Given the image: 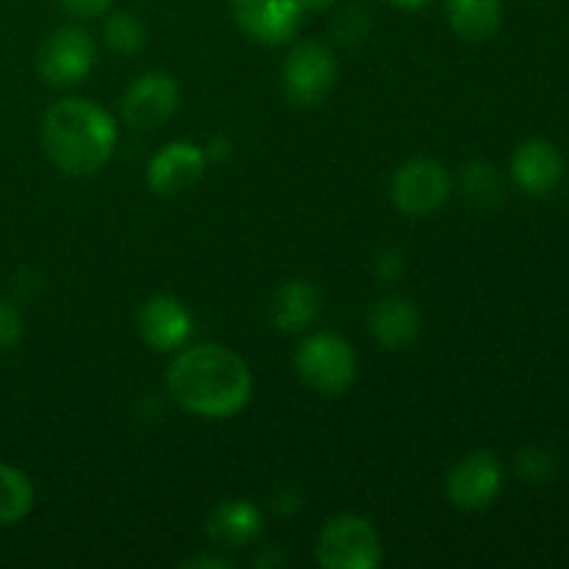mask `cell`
Returning a JSON list of instances; mask_svg holds the SVG:
<instances>
[{
  "label": "cell",
  "mask_w": 569,
  "mask_h": 569,
  "mask_svg": "<svg viewBox=\"0 0 569 569\" xmlns=\"http://www.w3.org/2000/svg\"><path fill=\"white\" fill-rule=\"evenodd\" d=\"M453 183L439 159L415 156L392 178V203L406 217H431L448 203Z\"/></svg>",
  "instance_id": "6"
},
{
  "label": "cell",
  "mask_w": 569,
  "mask_h": 569,
  "mask_svg": "<svg viewBox=\"0 0 569 569\" xmlns=\"http://www.w3.org/2000/svg\"><path fill=\"white\" fill-rule=\"evenodd\" d=\"M103 39L114 53L137 56L148 44V28L137 11L117 9L109 11L103 22Z\"/></svg>",
  "instance_id": "19"
},
{
  "label": "cell",
  "mask_w": 569,
  "mask_h": 569,
  "mask_svg": "<svg viewBox=\"0 0 569 569\" xmlns=\"http://www.w3.org/2000/svg\"><path fill=\"white\" fill-rule=\"evenodd\" d=\"M98 44L81 26H59L37 50V72L50 87H72L92 72Z\"/></svg>",
  "instance_id": "5"
},
{
  "label": "cell",
  "mask_w": 569,
  "mask_h": 569,
  "mask_svg": "<svg viewBox=\"0 0 569 569\" xmlns=\"http://www.w3.org/2000/svg\"><path fill=\"white\" fill-rule=\"evenodd\" d=\"M367 31H370V17H367V9L361 3L345 6L337 14V20H333V33L345 44L361 42L367 37Z\"/></svg>",
  "instance_id": "22"
},
{
  "label": "cell",
  "mask_w": 569,
  "mask_h": 569,
  "mask_svg": "<svg viewBox=\"0 0 569 569\" xmlns=\"http://www.w3.org/2000/svg\"><path fill=\"white\" fill-rule=\"evenodd\" d=\"M264 531V517L250 500H222L206 520V537L226 550L248 548Z\"/></svg>",
  "instance_id": "14"
},
{
  "label": "cell",
  "mask_w": 569,
  "mask_h": 569,
  "mask_svg": "<svg viewBox=\"0 0 569 569\" xmlns=\"http://www.w3.org/2000/svg\"><path fill=\"white\" fill-rule=\"evenodd\" d=\"M450 31L465 42H487L503 26V0H445Z\"/></svg>",
  "instance_id": "17"
},
{
  "label": "cell",
  "mask_w": 569,
  "mask_h": 569,
  "mask_svg": "<svg viewBox=\"0 0 569 569\" xmlns=\"http://www.w3.org/2000/svg\"><path fill=\"white\" fill-rule=\"evenodd\" d=\"M515 467L526 483H548L556 476V456L550 450L531 445V448L520 450Z\"/></svg>",
  "instance_id": "21"
},
{
  "label": "cell",
  "mask_w": 569,
  "mask_h": 569,
  "mask_svg": "<svg viewBox=\"0 0 569 569\" xmlns=\"http://www.w3.org/2000/svg\"><path fill=\"white\" fill-rule=\"evenodd\" d=\"M178 103H181V89L176 78L153 70L133 78L131 87L122 94L120 114L133 131H150V128L164 126L178 111Z\"/></svg>",
  "instance_id": "9"
},
{
  "label": "cell",
  "mask_w": 569,
  "mask_h": 569,
  "mask_svg": "<svg viewBox=\"0 0 569 569\" xmlns=\"http://www.w3.org/2000/svg\"><path fill=\"white\" fill-rule=\"evenodd\" d=\"M295 372L315 392L342 395L356 381V353L337 333H309L295 350Z\"/></svg>",
  "instance_id": "3"
},
{
  "label": "cell",
  "mask_w": 569,
  "mask_h": 569,
  "mask_svg": "<svg viewBox=\"0 0 569 569\" xmlns=\"http://www.w3.org/2000/svg\"><path fill=\"white\" fill-rule=\"evenodd\" d=\"M389 6H395V9H403V11H417V9H426V6H431L433 0H387Z\"/></svg>",
  "instance_id": "27"
},
{
  "label": "cell",
  "mask_w": 569,
  "mask_h": 569,
  "mask_svg": "<svg viewBox=\"0 0 569 569\" xmlns=\"http://www.w3.org/2000/svg\"><path fill=\"white\" fill-rule=\"evenodd\" d=\"M181 567H194V569H200V567H209V569H226V567H231V561L217 559V556H206V559H189V561H183Z\"/></svg>",
  "instance_id": "25"
},
{
  "label": "cell",
  "mask_w": 569,
  "mask_h": 569,
  "mask_svg": "<svg viewBox=\"0 0 569 569\" xmlns=\"http://www.w3.org/2000/svg\"><path fill=\"white\" fill-rule=\"evenodd\" d=\"M209 156L203 148L194 142L178 139V142H167L159 153L150 159L148 164V187L161 198H176V194L189 192L194 183L203 178Z\"/></svg>",
  "instance_id": "11"
},
{
  "label": "cell",
  "mask_w": 569,
  "mask_h": 569,
  "mask_svg": "<svg viewBox=\"0 0 569 569\" xmlns=\"http://www.w3.org/2000/svg\"><path fill=\"white\" fill-rule=\"evenodd\" d=\"M42 148L67 176H94L114 156L117 122L94 100L61 98L44 111Z\"/></svg>",
  "instance_id": "2"
},
{
  "label": "cell",
  "mask_w": 569,
  "mask_h": 569,
  "mask_svg": "<svg viewBox=\"0 0 569 569\" xmlns=\"http://www.w3.org/2000/svg\"><path fill=\"white\" fill-rule=\"evenodd\" d=\"M167 389L189 415L231 420L250 403L253 372L242 356L222 345H183L167 370Z\"/></svg>",
  "instance_id": "1"
},
{
  "label": "cell",
  "mask_w": 569,
  "mask_h": 569,
  "mask_svg": "<svg viewBox=\"0 0 569 569\" xmlns=\"http://www.w3.org/2000/svg\"><path fill=\"white\" fill-rule=\"evenodd\" d=\"M61 9L70 11L78 20H89V17H100L111 9L114 0H59Z\"/></svg>",
  "instance_id": "24"
},
{
  "label": "cell",
  "mask_w": 569,
  "mask_h": 569,
  "mask_svg": "<svg viewBox=\"0 0 569 569\" xmlns=\"http://www.w3.org/2000/svg\"><path fill=\"white\" fill-rule=\"evenodd\" d=\"M137 326L142 342L156 353H176L192 337V315L172 295H153L144 300Z\"/></svg>",
  "instance_id": "12"
},
{
  "label": "cell",
  "mask_w": 569,
  "mask_h": 569,
  "mask_svg": "<svg viewBox=\"0 0 569 569\" xmlns=\"http://www.w3.org/2000/svg\"><path fill=\"white\" fill-rule=\"evenodd\" d=\"M22 337V317L11 300H0V353L14 348Z\"/></svg>",
  "instance_id": "23"
},
{
  "label": "cell",
  "mask_w": 569,
  "mask_h": 569,
  "mask_svg": "<svg viewBox=\"0 0 569 569\" xmlns=\"http://www.w3.org/2000/svg\"><path fill=\"white\" fill-rule=\"evenodd\" d=\"M511 178L531 198H545L565 178V156L550 139H526L511 153Z\"/></svg>",
  "instance_id": "13"
},
{
  "label": "cell",
  "mask_w": 569,
  "mask_h": 569,
  "mask_svg": "<svg viewBox=\"0 0 569 569\" xmlns=\"http://www.w3.org/2000/svg\"><path fill=\"white\" fill-rule=\"evenodd\" d=\"M315 556L317 565L326 569H378L383 548L370 520L359 515H339L322 526Z\"/></svg>",
  "instance_id": "4"
},
{
  "label": "cell",
  "mask_w": 569,
  "mask_h": 569,
  "mask_svg": "<svg viewBox=\"0 0 569 569\" xmlns=\"http://www.w3.org/2000/svg\"><path fill=\"white\" fill-rule=\"evenodd\" d=\"M461 187H465L467 198L481 209H492L503 200V178L492 161H467L465 170H461Z\"/></svg>",
  "instance_id": "20"
},
{
  "label": "cell",
  "mask_w": 569,
  "mask_h": 569,
  "mask_svg": "<svg viewBox=\"0 0 569 569\" xmlns=\"http://www.w3.org/2000/svg\"><path fill=\"white\" fill-rule=\"evenodd\" d=\"M333 3H337V0H300L303 11H309V14H322V11L331 9Z\"/></svg>",
  "instance_id": "26"
},
{
  "label": "cell",
  "mask_w": 569,
  "mask_h": 569,
  "mask_svg": "<svg viewBox=\"0 0 569 569\" xmlns=\"http://www.w3.org/2000/svg\"><path fill=\"white\" fill-rule=\"evenodd\" d=\"M337 76L339 67L333 59V50L328 44L315 42V39L295 44L281 67L283 89H287L289 100L295 106H303V109L320 106L331 94Z\"/></svg>",
  "instance_id": "7"
},
{
  "label": "cell",
  "mask_w": 569,
  "mask_h": 569,
  "mask_svg": "<svg viewBox=\"0 0 569 569\" xmlns=\"http://www.w3.org/2000/svg\"><path fill=\"white\" fill-rule=\"evenodd\" d=\"M231 17L239 31L259 44H283L303 26L300 0H231Z\"/></svg>",
  "instance_id": "10"
},
{
  "label": "cell",
  "mask_w": 569,
  "mask_h": 569,
  "mask_svg": "<svg viewBox=\"0 0 569 569\" xmlns=\"http://www.w3.org/2000/svg\"><path fill=\"white\" fill-rule=\"evenodd\" d=\"M448 500L461 511H481L503 492V465L489 450H476L456 461L445 478Z\"/></svg>",
  "instance_id": "8"
},
{
  "label": "cell",
  "mask_w": 569,
  "mask_h": 569,
  "mask_svg": "<svg viewBox=\"0 0 569 569\" xmlns=\"http://www.w3.org/2000/svg\"><path fill=\"white\" fill-rule=\"evenodd\" d=\"M422 317L417 306L406 298H383L370 311V333L387 350H403L420 337Z\"/></svg>",
  "instance_id": "16"
},
{
  "label": "cell",
  "mask_w": 569,
  "mask_h": 569,
  "mask_svg": "<svg viewBox=\"0 0 569 569\" xmlns=\"http://www.w3.org/2000/svg\"><path fill=\"white\" fill-rule=\"evenodd\" d=\"M320 317V292L311 281L292 278L276 289L270 300V320L278 331H309Z\"/></svg>",
  "instance_id": "15"
},
{
  "label": "cell",
  "mask_w": 569,
  "mask_h": 569,
  "mask_svg": "<svg viewBox=\"0 0 569 569\" xmlns=\"http://www.w3.org/2000/svg\"><path fill=\"white\" fill-rule=\"evenodd\" d=\"M33 509V483L17 467L0 461V528L17 526Z\"/></svg>",
  "instance_id": "18"
}]
</instances>
